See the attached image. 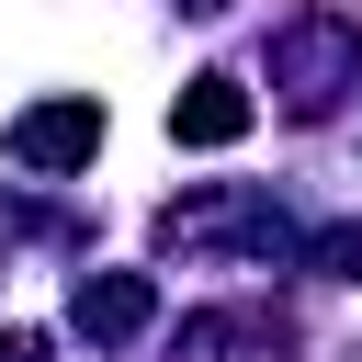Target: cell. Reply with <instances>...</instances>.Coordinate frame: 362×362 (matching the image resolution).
I'll return each mask as SVG.
<instances>
[{
  "label": "cell",
  "mask_w": 362,
  "mask_h": 362,
  "mask_svg": "<svg viewBox=\"0 0 362 362\" xmlns=\"http://www.w3.org/2000/svg\"><path fill=\"white\" fill-rule=\"evenodd\" d=\"M351 68H362V23H351V11H305V23L272 45V90H283L294 113H328V102L351 90Z\"/></svg>",
  "instance_id": "cell-1"
},
{
  "label": "cell",
  "mask_w": 362,
  "mask_h": 362,
  "mask_svg": "<svg viewBox=\"0 0 362 362\" xmlns=\"http://www.w3.org/2000/svg\"><path fill=\"white\" fill-rule=\"evenodd\" d=\"M0 362H45V328H0Z\"/></svg>",
  "instance_id": "cell-6"
},
{
  "label": "cell",
  "mask_w": 362,
  "mask_h": 362,
  "mask_svg": "<svg viewBox=\"0 0 362 362\" xmlns=\"http://www.w3.org/2000/svg\"><path fill=\"white\" fill-rule=\"evenodd\" d=\"M181 11H226V0H181Z\"/></svg>",
  "instance_id": "cell-7"
},
{
  "label": "cell",
  "mask_w": 362,
  "mask_h": 362,
  "mask_svg": "<svg viewBox=\"0 0 362 362\" xmlns=\"http://www.w3.org/2000/svg\"><path fill=\"white\" fill-rule=\"evenodd\" d=\"M147 317H158V283H147V272H79V283H68V328L102 339V351H124Z\"/></svg>",
  "instance_id": "cell-3"
},
{
  "label": "cell",
  "mask_w": 362,
  "mask_h": 362,
  "mask_svg": "<svg viewBox=\"0 0 362 362\" xmlns=\"http://www.w3.org/2000/svg\"><path fill=\"white\" fill-rule=\"evenodd\" d=\"M249 124H260V102H249L226 68H204V79H181V90H170V136H181V147H238Z\"/></svg>",
  "instance_id": "cell-4"
},
{
  "label": "cell",
  "mask_w": 362,
  "mask_h": 362,
  "mask_svg": "<svg viewBox=\"0 0 362 362\" xmlns=\"http://www.w3.org/2000/svg\"><path fill=\"white\" fill-rule=\"evenodd\" d=\"M317 272H339V283H362V226H328V238H317Z\"/></svg>",
  "instance_id": "cell-5"
},
{
  "label": "cell",
  "mask_w": 362,
  "mask_h": 362,
  "mask_svg": "<svg viewBox=\"0 0 362 362\" xmlns=\"http://www.w3.org/2000/svg\"><path fill=\"white\" fill-rule=\"evenodd\" d=\"M90 147H102V102H90V90L11 113V158H23V170H90Z\"/></svg>",
  "instance_id": "cell-2"
}]
</instances>
